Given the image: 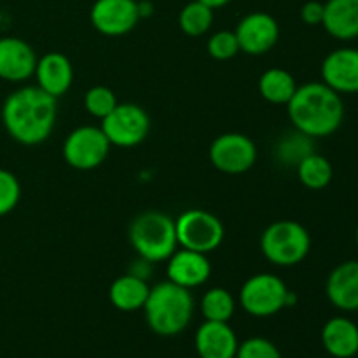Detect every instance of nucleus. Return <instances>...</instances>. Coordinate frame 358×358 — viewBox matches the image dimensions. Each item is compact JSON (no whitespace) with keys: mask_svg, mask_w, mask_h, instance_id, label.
Returning a JSON list of instances; mask_svg holds the SVG:
<instances>
[{"mask_svg":"<svg viewBox=\"0 0 358 358\" xmlns=\"http://www.w3.org/2000/svg\"><path fill=\"white\" fill-rule=\"evenodd\" d=\"M240 51L250 56H261L271 51L280 38V24L271 14L250 13L243 16L234 30Z\"/></svg>","mask_w":358,"mask_h":358,"instance_id":"nucleus-12","label":"nucleus"},{"mask_svg":"<svg viewBox=\"0 0 358 358\" xmlns=\"http://www.w3.org/2000/svg\"><path fill=\"white\" fill-rule=\"evenodd\" d=\"M287 112L294 128L310 138L331 136L345 121L341 94L324 83L297 86L296 93L287 103Z\"/></svg>","mask_w":358,"mask_h":358,"instance_id":"nucleus-2","label":"nucleus"},{"mask_svg":"<svg viewBox=\"0 0 358 358\" xmlns=\"http://www.w3.org/2000/svg\"><path fill=\"white\" fill-rule=\"evenodd\" d=\"M210 163L226 175H241L257 161V147L243 133H222L210 145Z\"/></svg>","mask_w":358,"mask_h":358,"instance_id":"nucleus-10","label":"nucleus"},{"mask_svg":"<svg viewBox=\"0 0 358 358\" xmlns=\"http://www.w3.org/2000/svg\"><path fill=\"white\" fill-rule=\"evenodd\" d=\"M199 2H203V3H205V6L212 7V9L215 10V9H219V7L227 6V3H229L231 0H199Z\"/></svg>","mask_w":358,"mask_h":358,"instance_id":"nucleus-33","label":"nucleus"},{"mask_svg":"<svg viewBox=\"0 0 358 358\" xmlns=\"http://www.w3.org/2000/svg\"><path fill=\"white\" fill-rule=\"evenodd\" d=\"M110 147L101 128L79 126L63 142V159L73 170L90 171L105 163Z\"/></svg>","mask_w":358,"mask_h":358,"instance_id":"nucleus-9","label":"nucleus"},{"mask_svg":"<svg viewBox=\"0 0 358 358\" xmlns=\"http://www.w3.org/2000/svg\"><path fill=\"white\" fill-rule=\"evenodd\" d=\"M138 14H140V20H142V17L150 16V14H152V3L138 2Z\"/></svg>","mask_w":358,"mask_h":358,"instance_id":"nucleus-32","label":"nucleus"},{"mask_svg":"<svg viewBox=\"0 0 358 358\" xmlns=\"http://www.w3.org/2000/svg\"><path fill=\"white\" fill-rule=\"evenodd\" d=\"M238 301L252 317L268 318L280 313L283 308L294 306L297 296L289 290L280 276L273 273H257L241 285Z\"/></svg>","mask_w":358,"mask_h":358,"instance_id":"nucleus-6","label":"nucleus"},{"mask_svg":"<svg viewBox=\"0 0 358 358\" xmlns=\"http://www.w3.org/2000/svg\"><path fill=\"white\" fill-rule=\"evenodd\" d=\"M101 131L110 145L136 147L149 136L150 117L145 108L136 103H117V107L101 119Z\"/></svg>","mask_w":358,"mask_h":358,"instance_id":"nucleus-8","label":"nucleus"},{"mask_svg":"<svg viewBox=\"0 0 358 358\" xmlns=\"http://www.w3.org/2000/svg\"><path fill=\"white\" fill-rule=\"evenodd\" d=\"M128 236L133 250L149 264L168 261L178 248L175 219L157 210H149L135 217Z\"/></svg>","mask_w":358,"mask_h":358,"instance_id":"nucleus-4","label":"nucleus"},{"mask_svg":"<svg viewBox=\"0 0 358 358\" xmlns=\"http://www.w3.org/2000/svg\"><path fill=\"white\" fill-rule=\"evenodd\" d=\"M297 90L292 73L285 69H269L259 77V93L273 105H287Z\"/></svg>","mask_w":358,"mask_h":358,"instance_id":"nucleus-22","label":"nucleus"},{"mask_svg":"<svg viewBox=\"0 0 358 358\" xmlns=\"http://www.w3.org/2000/svg\"><path fill=\"white\" fill-rule=\"evenodd\" d=\"M311 152H313V138L297 131V129L283 136L278 142V145H276L278 159L283 164H292V166H297Z\"/></svg>","mask_w":358,"mask_h":358,"instance_id":"nucleus-26","label":"nucleus"},{"mask_svg":"<svg viewBox=\"0 0 358 358\" xmlns=\"http://www.w3.org/2000/svg\"><path fill=\"white\" fill-rule=\"evenodd\" d=\"M311 250V236L297 220H276L261 236V252L271 264L292 268L301 264Z\"/></svg>","mask_w":358,"mask_h":358,"instance_id":"nucleus-5","label":"nucleus"},{"mask_svg":"<svg viewBox=\"0 0 358 358\" xmlns=\"http://www.w3.org/2000/svg\"><path fill=\"white\" fill-rule=\"evenodd\" d=\"M166 262L168 280L187 290L201 287L203 283L208 282L212 275V264L206 254H201V252L177 248Z\"/></svg>","mask_w":358,"mask_h":358,"instance_id":"nucleus-14","label":"nucleus"},{"mask_svg":"<svg viewBox=\"0 0 358 358\" xmlns=\"http://www.w3.org/2000/svg\"><path fill=\"white\" fill-rule=\"evenodd\" d=\"M94 30L105 37H121L138 24L136 0H96L90 10Z\"/></svg>","mask_w":358,"mask_h":358,"instance_id":"nucleus-11","label":"nucleus"},{"mask_svg":"<svg viewBox=\"0 0 358 358\" xmlns=\"http://www.w3.org/2000/svg\"><path fill=\"white\" fill-rule=\"evenodd\" d=\"M236 358H282V353L269 339L250 338L238 346Z\"/></svg>","mask_w":358,"mask_h":358,"instance_id":"nucleus-30","label":"nucleus"},{"mask_svg":"<svg viewBox=\"0 0 358 358\" xmlns=\"http://www.w3.org/2000/svg\"><path fill=\"white\" fill-rule=\"evenodd\" d=\"M117 98H115L114 91L107 86H93L86 91L84 94V107H86L87 114H91L96 119H103L117 107Z\"/></svg>","mask_w":358,"mask_h":358,"instance_id":"nucleus-27","label":"nucleus"},{"mask_svg":"<svg viewBox=\"0 0 358 358\" xmlns=\"http://www.w3.org/2000/svg\"><path fill=\"white\" fill-rule=\"evenodd\" d=\"M21 198V184L16 175L0 168V217L7 215L17 206Z\"/></svg>","mask_w":358,"mask_h":358,"instance_id":"nucleus-29","label":"nucleus"},{"mask_svg":"<svg viewBox=\"0 0 358 358\" xmlns=\"http://www.w3.org/2000/svg\"><path fill=\"white\" fill-rule=\"evenodd\" d=\"M355 238H357V245H358V227H357V234H355Z\"/></svg>","mask_w":358,"mask_h":358,"instance_id":"nucleus-34","label":"nucleus"},{"mask_svg":"<svg viewBox=\"0 0 358 358\" xmlns=\"http://www.w3.org/2000/svg\"><path fill=\"white\" fill-rule=\"evenodd\" d=\"M301 20L310 27H317L324 21V2L318 0H310L301 7Z\"/></svg>","mask_w":358,"mask_h":358,"instance_id":"nucleus-31","label":"nucleus"},{"mask_svg":"<svg viewBox=\"0 0 358 358\" xmlns=\"http://www.w3.org/2000/svg\"><path fill=\"white\" fill-rule=\"evenodd\" d=\"M322 345L334 358H353L358 353V325L346 317H334L322 329Z\"/></svg>","mask_w":358,"mask_h":358,"instance_id":"nucleus-20","label":"nucleus"},{"mask_svg":"<svg viewBox=\"0 0 358 358\" xmlns=\"http://www.w3.org/2000/svg\"><path fill=\"white\" fill-rule=\"evenodd\" d=\"M322 27L338 41H355L358 38V0H327L324 3Z\"/></svg>","mask_w":358,"mask_h":358,"instance_id":"nucleus-19","label":"nucleus"},{"mask_svg":"<svg viewBox=\"0 0 358 358\" xmlns=\"http://www.w3.org/2000/svg\"><path fill=\"white\" fill-rule=\"evenodd\" d=\"M143 313L147 325L154 334L171 338L182 334L191 324L194 297L191 290L166 280L150 287Z\"/></svg>","mask_w":358,"mask_h":358,"instance_id":"nucleus-3","label":"nucleus"},{"mask_svg":"<svg viewBox=\"0 0 358 358\" xmlns=\"http://www.w3.org/2000/svg\"><path fill=\"white\" fill-rule=\"evenodd\" d=\"M322 83L339 94H358V49L339 48L322 62Z\"/></svg>","mask_w":358,"mask_h":358,"instance_id":"nucleus-13","label":"nucleus"},{"mask_svg":"<svg viewBox=\"0 0 358 358\" xmlns=\"http://www.w3.org/2000/svg\"><path fill=\"white\" fill-rule=\"evenodd\" d=\"M329 303L341 311H358V261L336 266L325 282Z\"/></svg>","mask_w":358,"mask_h":358,"instance_id":"nucleus-18","label":"nucleus"},{"mask_svg":"<svg viewBox=\"0 0 358 358\" xmlns=\"http://www.w3.org/2000/svg\"><path fill=\"white\" fill-rule=\"evenodd\" d=\"M34 48L23 38L0 37V79L7 83H24L34 77L37 66Z\"/></svg>","mask_w":358,"mask_h":358,"instance_id":"nucleus-15","label":"nucleus"},{"mask_svg":"<svg viewBox=\"0 0 358 358\" xmlns=\"http://www.w3.org/2000/svg\"><path fill=\"white\" fill-rule=\"evenodd\" d=\"M175 233L180 248L208 255L222 245L226 229L222 220L203 208L185 210L175 219Z\"/></svg>","mask_w":358,"mask_h":358,"instance_id":"nucleus-7","label":"nucleus"},{"mask_svg":"<svg viewBox=\"0 0 358 358\" xmlns=\"http://www.w3.org/2000/svg\"><path fill=\"white\" fill-rule=\"evenodd\" d=\"M58 115L56 98L41 87L23 86L3 100L2 124L7 135L21 145H38L52 133Z\"/></svg>","mask_w":358,"mask_h":358,"instance_id":"nucleus-1","label":"nucleus"},{"mask_svg":"<svg viewBox=\"0 0 358 358\" xmlns=\"http://www.w3.org/2000/svg\"><path fill=\"white\" fill-rule=\"evenodd\" d=\"M37 86L52 98L58 100L66 94L73 83L72 62L63 52H45L37 59V66L34 72Z\"/></svg>","mask_w":358,"mask_h":358,"instance_id":"nucleus-16","label":"nucleus"},{"mask_svg":"<svg viewBox=\"0 0 358 358\" xmlns=\"http://www.w3.org/2000/svg\"><path fill=\"white\" fill-rule=\"evenodd\" d=\"M208 55L217 62H227V59L234 58L240 52V44H238L236 34L231 30H220L215 31L212 37L208 38Z\"/></svg>","mask_w":358,"mask_h":358,"instance_id":"nucleus-28","label":"nucleus"},{"mask_svg":"<svg viewBox=\"0 0 358 358\" xmlns=\"http://www.w3.org/2000/svg\"><path fill=\"white\" fill-rule=\"evenodd\" d=\"M213 9L199 0L185 3L178 14V27L189 37H201L212 28Z\"/></svg>","mask_w":358,"mask_h":358,"instance_id":"nucleus-24","label":"nucleus"},{"mask_svg":"<svg viewBox=\"0 0 358 358\" xmlns=\"http://www.w3.org/2000/svg\"><path fill=\"white\" fill-rule=\"evenodd\" d=\"M149 292L150 287L145 278L135 275V273H129V275H122L112 282L110 289H108V299H110L112 306L117 308L119 311L131 313V311L143 310Z\"/></svg>","mask_w":358,"mask_h":358,"instance_id":"nucleus-21","label":"nucleus"},{"mask_svg":"<svg viewBox=\"0 0 358 358\" xmlns=\"http://www.w3.org/2000/svg\"><path fill=\"white\" fill-rule=\"evenodd\" d=\"M236 311V301L227 289L213 287L201 297V313L208 322H229Z\"/></svg>","mask_w":358,"mask_h":358,"instance_id":"nucleus-25","label":"nucleus"},{"mask_svg":"<svg viewBox=\"0 0 358 358\" xmlns=\"http://www.w3.org/2000/svg\"><path fill=\"white\" fill-rule=\"evenodd\" d=\"M199 358H236L238 336L229 322H208L199 325L194 338Z\"/></svg>","mask_w":358,"mask_h":358,"instance_id":"nucleus-17","label":"nucleus"},{"mask_svg":"<svg viewBox=\"0 0 358 358\" xmlns=\"http://www.w3.org/2000/svg\"><path fill=\"white\" fill-rule=\"evenodd\" d=\"M297 178L304 187L311 189V191H322L327 187L334 177V170H332L331 161L325 156L317 152H311L301 161L296 166Z\"/></svg>","mask_w":358,"mask_h":358,"instance_id":"nucleus-23","label":"nucleus"}]
</instances>
